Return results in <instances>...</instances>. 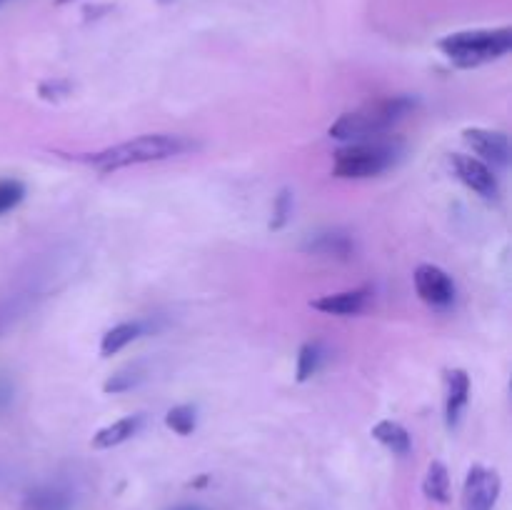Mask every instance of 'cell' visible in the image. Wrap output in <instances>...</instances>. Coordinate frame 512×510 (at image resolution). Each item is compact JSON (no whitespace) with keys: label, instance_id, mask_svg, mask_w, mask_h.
I'll return each mask as SVG.
<instances>
[{"label":"cell","instance_id":"1","mask_svg":"<svg viewBox=\"0 0 512 510\" xmlns=\"http://www.w3.org/2000/svg\"><path fill=\"white\" fill-rule=\"evenodd\" d=\"M195 148H198V145H195L190 138H185V135L150 133V135H140V138L128 140V143L105 148L100 150V153L83 155L80 160L88 163L90 168L100 170V173H113V170L130 168V165L158 163V160L175 158V155H183Z\"/></svg>","mask_w":512,"mask_h":510},{"label":"cell","instance_id":"2","mask_svg":"<svg viewBox=\"0 0 512 510\" xmlns=\"http://www.w3.org/2000/svg\"><path fill=\"white\" fill-rule=\"evenodd\" d=\"M415 108H418V98H413V95H390V98L373 100V103H365L343 113L330 125L328 133L335 140L358 143V140H368L390 130L400 120L408 118Z\"/></svg>","mask_w":512,"mask_h":510},{"label":"cell","instance_id":"3","mask_svg":"<svg viewBox=\"0 0 512 510\" xmlns=\"http://www.w3.org/2000/svg\"><path fill=\"white\" fill-rule=\"evenodd\" d=\"M438 48L458 68H478L510 53L512 28L460 30V33L445 35Z\"/></svg>","mask_w":512,"mask_h":510},{"label":"cell","instance_id":"4","mask_svg":"<svg viewBox=\"0 0 512 510\" xmlns=\"http://www.w3.org/2000/svg\"><path fill=\"white\" fill-rule=\"evenodd\" d=\"M398 160V145L358 140L333 155V175L345 180H363L385 173Z\"/></svg>","mask_w":512,"mask_h":510},{"label":"cell","instance_id":"5","mask_svg":"<svg viewBox=\"0 0 512 510\" xmlns=\"http://www.w3.org/2000/svg\"><path fill=\"white\" fill-rule=\"evenodd\" d=\"M450 168H453L455 178L463 185H468L473 193H478L480 198L485 200H498L500 195V183L498 175L493 173L488 163H483L480 158H473V155L465 153H453L448 158Z\"/></svg>","mask_w":512,"mask_h":510},{"label":"cell","instance_id":"6","mask_svg":"<svg viewBox=\"0 0 512 510\" xmlns=\"http://www.w3.org/2000/svg\"><path fill=\"white\" fill-rule=\"evenodd\" d=\"M500 475L498 470L473 465L463 485V510H493L500 498Z\"/></svg>","mask_w":512,"mask_h":510},{"label":"cell","instance_id":"7","mask_svg":"<svg viewBox=\"0 0 512 510\" xmlns=\"http://www.w3.org/2000/svg\"><path fill=\"white\" fill-rule=\"evenodd\" d=\"M415 290H418L420 300L428 303L430 308L445 310L455 303V283L443 268L433 263H423L415 268Z\"/></svg>","mask_w":512,"mask_h":510},{"label":"cell","instance_id":"8","mask_svg":"<svg viewBox=\"0 0 512 510\" xmlns=\"http://www.w3.org/2000/svg\"><path fill=\"white\" fill-rule=\"evenodd\" d=\"M463 140L473 148V153L480 155L483 163L498 165V168H505L510 163V140L500 130L465 128Z\"/></svg>","mask_w":512,"mask_h":510},{"label":"cell","instance_id":"9","mask_svg":"<svg viewBox=\"0 0 512 510\" xmlns=\"http://www.w3.org/2000/svg\"><path fill=\"white\" fill-rule=\"evenodd\" d=\"M445 385H448V395H445V425H448V430H455L460 425L465 408H468L470 375L460 368L448 370L445 373Z\"/></svg>","mask_w":512,"mask_h":510},{"label":"cell","instance_id":"10","mask_svg":"<svg viewBox=\"0 0 512 510\" xmlns=\"http://www.w3.org/2000/svg\"><path fill=\"white\" fill-rule=\"evenodd\" d=\"M368 298H370L368 288H355V290H345V293L323 295V298L313 300L310 305L325 315H340V318H348V315L363 313L365 305H368Z\"/></svg>","mask_w":512,"mask_h":510},{"label":"cell","instance_id":"11","mask_svg":"<svg viewBox=\"0 0 512 510\" xmlns=\"http://www.w3.org/2000/svg\"><path fill=\"white\" fill-rule=\"evenodd\" d=\"M140 425H143V415H128V418H120L115 420V423L100 428L98 433L93 435V440H90V445H93L95 450L115 448V445L133 438V435L140 430Z\"/></svg>","mask_w":512,"mask_h":510},{"label":"cell","instance_id":"12","mask_svg":"<svg viewBox=\"0 0 512 510\" xmlns=\"http://www.w3.org/2000/svg\"><path fill=\"white\" fill-rule=\"evenodd\" d=\"M73 498L60 485H40L25 493L20 510H70Z\"/></svg>","mask_w":512,"mask_h":510},{"label":"cell","instance_id":"13","mask_svg":"<svg viewBox=\"0 0 512 510\" xmlns=\"http://www.w3.org/2000/svg\"><path fill=\"white\" fill-rule=\"evenodd\" d=\"M145 333H148V323H143V320H130V323L115 325V328H110L108 333L103 335V340H100V355H103V358H110V355L120 353L125 345H130L133 340H138L140 335Z\"/></svg>","mask_w":512,"mask_h":510},{"label":"cell","instance_id":"14","mask_svg":"<svg viewBox=\"0 0 512 510\" xmlns=\"http://www.w3.org/2000/svg\"><path fill=\"white\" fill-rule=\"evenodd\" d=\"M370 435H373V438L378 440L380 445H385L390 453L400 455V458H403V455H408L410 450H413V440H410V433L403 428V425L395 423V420H380V423L373 425Z\"/></svg>","mask_w":512,"mask_h":510},{"label":"cell","instance_id":"15","mask_svg":"<svg viewBox=\"0 0 512 510\" xmlns=\"http://www.w3.org/2000/svg\"><path fill=\"white\" fill-rule=\"evenodd\" d=\"M423 493L425 498L433 500V503H440V505L450 503V475H448V468H445V463L433 460V463L428 465V473H425V480H423Z\"/></svg>","mask_w":512,"mask_h":510},{"label":"cell","instance_id":"16","mask_svg":"<svg viewBox=\"0 0 512 510\" xmlns=\"http://www.w3.org/2000/svg\"><path fill=\"white\" fill-rule=\"evenodd\" d=\"M145 375H148V370H145V363H140V360L138 363L125 365V368H120L118 373H113L108 380H105L103 393H108V395L128 393V390L138 388V385L143 383Z\"/></svg>","mask_w":512,"mask_h":510},{"label":"cell","instance_id":"17","mask_svg":"<svg viewBox=\"0 0 512 510\" xmlns=\"http://www.w3.org/2000/svg\"><path fill=\"white\" fill-rule=\"evenodd\" d=\"M305 250L345 258V255L353 253V240L343 233H318L315 238H310L308 243H305Z\"/></svg>","mask_w":512,"mask_h":510},{"label":"cell","instance_id":"18","mask_svg":"<svg viewBox=\"0 0 512 510\" xmlns=\"http://www.w3.org/2000/svg\"><path fill=\"white\" fill-rule=\"evenodd\" d=\"M325 358V350L320 343H305L298 353V368H295V378L298 383H305V380L313 378L320 370Z\"/></svg>","mask_w":512,"mask_h":510},{"label":"cell","instance_id":"19","mask_svg":"<svg viewBox=\"0 0 512 510\" xmlns=\"http://www.w3.org/2000/svg\"><path fill=\"white\" fill-rule=\"evenodd\" d=\"M195 423H198V415H195L193 405H175V408H170L168 415H165V425L178 435L193 433Z\"/></svg>","mask_w":512,"mask_h":510},{"label":"cell","instance_id":"20","mask_svg":"<svg viewBox=\"0 0 512 510\" xmlns=\"http://www.w3.org/2000/svg\"><path fill=\"white\" fill-rule=\"evenodd\" d=\"M30 308V293H15L0 300V333Z\"/></svg>","mask_w":512,"mask_h":510},{"label":"cell","instance_id":"21","mask_svg":"<svg viewBox=\"0 0 512 510\" xmlns=\"http://www.w3.org/2000/svg\"><path fill=\"white\" fill-rule=\"evenodd\" d=\"M25 198V185L15 178H0V215L18 208Z\"/></svg>","mask_w":512,"mask_h":510},{"label":"cell","instance_id":"22","mask_svg":"<svg viewBox=\"0 0 512 510\" xmlns=\"http://www.w3.org/2000/svg\"><path fill=\"white\" fill-rule=\"evenodd\" d=\"M290 215H293V193L288 188H283L275 198L273 205V220H270V230H283L288 225Z\"/></svg>","mask_w":512,"mask_h":510},{"label":"cell","instance_id":"23","mask_svg":"<svg viewBox=\"0 0 512 510\" xmlns=\"http://www.w3.org/2000/svg\"><path fill=\"white\" fill-rule=\"evenodd\" d=\"M70 90H73V85L68 80H45V83H40L38 93L43 100H60L70 95Z\"/></svg>","mask_w":512,"mask_h":510},{"label":"cell","instance_id":"24","mask_svg":"<svg viewBox=\"0 0 512 510\" xmlns=\"http://www.w3.org/2000/svg\"><path fill=\"white\" fill-rule=\"evenodd\" d=\"M13 393H15L13 380H10L5 373H0V413L10 408V403H13Z\"/></svg>","mask_w":512,"mask_h":510},{"label":"cell","instance_id":"25","mask_svg":"<svg viewBox=\"0 0 512 510\" xmlns=\"http://www.w3.org/2000/svg\"><path fill=\"white\" fill-rule=\"evenodd\" d=\"M5 3H10V0H0V8H3V5H5Z\"/></svg>","mask_w":512,"mask_h":510},{"label":"cell","instance_id":"26","mask_svg":"<svg viewBox=\"0 0 512 510\" xmlns=\"http://www.w3.org/2000/svg\"><path fill=\"white\" fill-rule=\"evenodd\" d=\"M175 510H193V508H175Z\"/></svg>","mask_w":512,"mask_h":510},{"label":"cell","instance_id":"27","mask_svg":"<svg viewBox=\"0 0 512 510\" xmlns=\"http://www.w3.org/2000/svg\"><path fill=\"white\" fill-rule=\"evenodd\" d=\"M160 3H170V0H160Z\"/></svg>","mask_w":512,"mask_h":510}]
</instances>
